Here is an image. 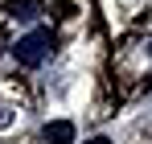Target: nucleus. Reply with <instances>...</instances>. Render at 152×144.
<instances>
[{
  "label": "nucleus",
  "instance_id": "nucleus-2",
  "mask_svg": "<svg viewBox=\"0 0 152 144\" xmlns=\"http://www.w3.org/2000/svg\"><path fill=\"white\" fill-rule=\"evenodd\" d=\"M41 140L45 144H74V123L70 120H53L41 128Z\"/></svg>",
  "mask_w": 152,
  "mask_h": 144
},
{
  "label": "nucleus",
  "instance_id": "nucleus-1",
  "mask_svg": "<svg viewBox=\"0 0 152 144\" xmlns=\"http://www.w3.org/2000/svg\"><path fill=\"white\" fill-rule=\"evenodd\" d=\"M50 46H53L50 29H33V33H25V37L17 41V62L33 70V66H41V62L50 58Z\"/></svg>",
  "mask_w": 152,
  "mask_h": 144
},
{
  "label": "nucleus",
  "instance_id": "nucleus-3",
  "mask_svg": "<svg viewBox=\"0 0 152 144\" xmlns=\"http://www.w3.org/2000/svg\"><path fill=\"white\" fill-rule=\"evenodd\" d=\"M86 144H111V140H107V136H95V140H86Z\"/></svg>",
  "mask_w": 152,
  "mask_h": 144
}]
</instances>
